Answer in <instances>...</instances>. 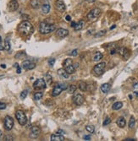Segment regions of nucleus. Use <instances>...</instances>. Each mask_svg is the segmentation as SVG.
<instances>
[{
	"label": "nucleus",
	"instance_id": "f257e3e1",
	"mask_svg": "<svg viewBox=\"0 0 138 141\" xmlns=\"http://www.w3.org/2000/svg\"><path fill=\"white\" fill-rule=\"evenodd\" d=\"M33 26L29 21H23L21 22L18 26V31L22 36H29L33 33Z\"/></svg>",
	"mask_w": 138,
	"mask_h": 141
},
{
	"label": "nucleus",
	"instance_id": "f03ea898",
	"mask_svg": "<svg viewBox=\"0 0 138 141\" xmlns=\"http://www.w3.org/2000/svg\"><path fill=\"white\" fill-rule=\"evenodd\" d=\"M55 30H56L55 25L47 24V22H42L40 24V26H39L40 32L42 33V34H43V35L49 34V33L54 31Z\"/></svg>",
	"mask_w": 138,
	"mask_h": 141
},
{
	"label": "nucleus",
	"instance_id": "7ed1b4c3",
	"mask_svg": "<svg viewBox=\"0 0 138 141\" xmlns=\"http://www.w3.org/2000/svg\"><path fill=\"white\" fill-rule=\"evenodd\" d=\"M15 117H16V119L18 120L19 123L21 125V126H24V125L26 124L27 123V117H26V115L23 111L18 110L16 112H15Z\"/></svg>",
	"mask_w": 138,
	"mask_h": 141
},
{
	"label": "nucleus",
	"instance_id": "20e7f679",
	"mask_svg": "<svg viewBox=\"0 0 138 141\" xmlns=\"http://www.w3.org/2000/svg\"><path fill=\"white\" fill-rule=\"evenodd\" d=\"M102 14V11L99 8H94V9H92L91 11L88 13L87 15V19L90 21H95L99 18V16Z\"/></svg>",
	"mask_w": 138,
	"mask_h": 141
},
{
	"label": "nucleus",
	"instance_id": "39448f33",
	"mask_svg": "<svg viewBox=\"0 0 138 141\" xmlns=\"http://www.w3.org/2000/svg\"><path fill=\"white\" fill-rule=\"evenodd\" d=\"M64 68L68 72L70 75L75 73V66L73 65V62H72V59L70 58H67L66 60L64 62Z\"/></svg>",
	"mask_w": 138,
	"mask_h": 141
},
{
	"label": "nucleus",
	"instance_id": "423d86ee",
	"mask_svg": "<svg viewBox=\"0 0 138 141\" xmlns=\"http://www.w3.org/2000/svg\"><path fill=\"white\" fill-rule=\"evenodd\" d=\"M67 90V85L65 84H57L54 87V90L52 91V96H57L60 95V93L63 91Z\"/></svg>",
	"mask_w": 138,
	"mask_h": 141
},
{
	"label": "nucleus",
	"instance_id": "0eeeda50",
	"mask_svg": "<svg viewBox=\"0 0 138 141\" xmlns=\"http://www.w3.org/2000/svg\"><path fill=\"white\" fill-rule=\"evenodd\" d=\"M106 67V63L102 62V63H99L98 64L95 65L94 68H93V72L96 75H101L104 72Z\"/></svg>",
	"mask_w": 138,
	"mask_h": 141
},
{
	"label": "nucleus",
	"instance_id": "6e6552de",
	"mask_svg": "<svg viewBox=\"0 0 138 141\" xmlns=\"http://www.w3.org/2000/svg\"><path fill=\"white\" fill-rule=\"evenodd\" d=\"M4 128L7 130V131H9L13 128L14 127V119L12 118L9 116H6L4 118Z\"/></svg>",
	"mask_w": 138,
	"mask_h": 141
},
{
	"label": "nucleus",
	"instance_id": "1a4fd4ad",
	"mask_svg": "<svg viewBox=\"0 0 138 141\" xmlns=\"http://www.w3.org/2000/svg\"><path fill=\"white\" fill-rule=\"evenodd\" d=\"M46 81L43 79H38L34 82L33 84V88L35 90H42V89H45L46 88Z\"/></svg>",
	"mask_w": 138,
	"mask_h": 141
},
{
	"label": "nucleus",
	"instance_id": "9d476101",
	"mask_svg": "<svg viewBox=\"0 0 138 141\" xmlns=\"http://www.w3.org/2000/svg\"><path fill=\"white\" fill-rule=\"evenodd\" d=\"M41 133V129L39 127L37 126H33L31 129V133H30V138L31 139H37Z\"/></svg>",
	"mask_w": 138,
	"mask_h": 141
},
{
	"label": "nucleus",
	"instance_id": "9b49d317",
	"mask_svg": "<svg viewBox=\"0 0 138 141\" xmlns=\"http://www.w3.org/2000/svg\"><path fill=\"white\" fill-rule=\"evenodd\" d=\"M73 101L75 105L77 106H81L84 103L85 101V98L84 96L81 94H75V96H73Z\"/></svg>",
	"mask_w": 138,
	"mask_h": 141
},
{
	"label": "nucleus",
	"instance_id": "f8f14e48",
	"mask_svg": "<svg viewBox=\"0 0 138 141\" xmlns=\"http://www.w3.org/2000/svg\"><path fill=\"white\" fill-rule=\"evenodd\" d=\"M8 8L9 9V11L11 12H14L15 10L18 9L19 8V3L16 0H10V2L9 3V5H8Z\"/></svg>",
	"mask_w": 138,
	"mask_h": 141
},
{
	"label": "nucleus",
	"instance_id": "ddd939ff",
	"mask_svg": "<svg viewBox=\"0 0 138 141\" xmlns=\"http://www.w3.org/2000/svg\"><path fill=\"white\" fill-rule=\"evenodd\" d=\"M55 7H56V8L60 12L65 11V8H66V7H65V4H64V3L63 0H57V1L55 2Z\"/></svg>",
	"mask_w": 138,
	"mask_h": 141
},
{
	"label": "nucleus",
	"instance_id": "4468645a",
	"mask_svg": "<svg viewBox=\"0 0 138 141\" xmlns=\"http://www.w3.org/2000/svg\"><path fill=\"white\" fill-rule=\"evenodd\" d=\"M56 34H57V36H59V37L64 38L69 35V31L66 29H64V28H59V29H58L57 31H56Z\"/></svg>",
	"mask_w": 138,
	"mask_h": 141
},
{
	"label": "nucleus",
	"instance_id": "2eb2a0df",
	"mask_svg": "<svg viewBox=\"0 0 138 141\" xmlns=\"http://www.w3.org/2000/svg\"><path fill=\"white\" fill-rule=\"evenodd\" d=\"M58 74H59V75L62 79H65V80H66V79H69V76H70V74H69L64 68H59V69L58 70Z\"/></svg>",
	"mask_w": 138,
	"mask_h": 141
},
{
	"label": "nucleus",
	"instance_id": "dca6fc26",
	"mask_svg": "<svg viewBox=\"0 0 138 141\" xmlns=\"http://www.w3.org/2000/svg\"><path fill=\"white\" fill-rule=\"evenodd\" d=\"M120 53L125 59H127L129 57H130V52H129V50L127 48H125V47H123V48L120 49Z\"/></svg>",
	"mask_w": 138,
	"mask_h": 141
},
{
	"label": "nucleus",
	"instance_id": "f3484780",
	"mask_svg": "<svg viewBox=\"0 0 138 141\" xmlns=\"http://www.w3.org/2000/svg\"><path fill=\"white\" fill-rule=\"evenodd\" d=\"M64 138L60 134H52L51 135V141H64Z\"/></svg>",
	"mask_w": 138,
	"mask_h": 141
},
{
	"label": "nucleus",
	"instance_id": "a211bd4d",
	"mask_svg": "<svg viewBox=\"0 0 138 141\" xmlns=\"http://www.w3.org/2000/svg\"><path fill=\"white\" fill-rule=\"evenodd\" d=\"M116 123H117V125L120 128H124V127L125 126V123H126V122H125V119L124 118V117H119L117 119V122H116Z\"/></svg>",
	"mask_w": 138,
	"mask_h": 141
},
{
	"label": "nucleus",
	"instance_id": "6ab92c4d",
	"mask_svg": "<svg viewBox=\"0 0 138 141\" xmlns=\"http://www.w3.org/2000/svg\"><path fill=\"white\" fill-rule=\"evenodd\" d=\"M50 8H51V6L50 4H48V3H45V4H43L42 6V14H48L49 11H50Z\"/></svg>",
	"mask_w": 138,
	"mask_h": 141
},
{
	"label": "nucleus",
	"instance_id": "aec40b11",
	"mask_svg": "<svg viewBox=\"0 0 138 141\" xmlns=\"http://www.w3.org/2000/svg\"><path fill=\"white\" fill-rule=\"evenodd\" d=\"M30 4L33 8H38L41 5V2L40 0H31Z\"/></svg>",
	"mask_w": 138,
	"mask_h": 141
},
{
	"label": "nucleus",
	"instance_id": "412c9836",
	"mask_svg": "<svg viewBox=\"0 0 138 141\" xmlns=\"http://www.w3.org/2000/svg\"><path fill=\"white\" fill-rule=\"evenodd\" d=\"M110 90V84L106 83V84H103L102 86H101V91H102V93H108Z\"/></svg>",
	"mask_w": 138,
	"mask_h": 141
},
{
	"label": "nucleus",
	"instance_id": "4be33fe9",
	"mask_svg": "<svg viewBox=\"0 0 138 141\" xmlns=\"http://www.w3.org/2000/svg\"><path fill=\"white\" fill-rule=\"evenodd\" d=\"M102 58V52H96L94 53V55H93V61H95V62L100 61Z\"/></svg>",
	"mask_w": 138,
	"mask_h": 141
},
{
	"label": "nucleus",
	"instance_id": "5701e85b",
	"mask_svg": "<svg viewBox=\"0 0 138 141\" xmlns=\"http://www.w3.org/2000/svg\"><path fill=\"white\" fill-rule=\"evenodd\" d=\"M78 87H79V89L81 90V91H86V89H87V85H86V83L83 82V81H79L78 82Z\"/></svg>",
	"mask_w": 138,
	"mask_h": 141
},
{
	"label": "nucleus",
	"instance_id": "b1692460",
	"mask_svg": "<svg viewBox=\"0 0 138 141\" xmlns=\"http://www.w3.org/2000/svg\"><path fill=\"white\" fill-rule=\"evenodd\" d=\"M122 107H123V103L120 101H117V102H115V103L113 104L112 108H113V110H120Z\"/></svg>",
	"mask_w": 138,
	"mask_h": 141
},
{
	"label": "nucleus",
	"instance_id": "393cba45",
	"mask_svg": "<svg viewBox=\"0 0 138 141\" xmlns=\"http://www.w3.org/2000/svg\"><path fill=\"white\" fill-rule=\"evenodd\" d=\"M84 24H85L84 21L81 20L79 23H77L76 25L75 26V31H81V30L82 29L83 27H84Z\"/></svg>",
	"mask_w": 138,
	"mask_h": 141
},
{
	"label": "nucleus",
	"instance_id": "a878e982",
	"mask_svg": "<svg viewBox=\"0 0 138 141\" xmlns=\"http://www.w3.org/2000/svg\"><path fill=\"white\" fill-rule=\"evenodd\" d=\"M76 86L75 85V84H70V86H69V88H67V90H68V92L70 93V94H72V93H75V91H76Z\"/></svg>",
	"mask_w": 138,
	"mask_h": 141
},
{
	"label": "nucleus",
	"instance_id": "bb28decb",
	"mask_svg": "<svg viewBox=\"0 0 138 141\" xmlns=\"http://www.w3.org/2000/svg\"><path fill=\"white\" fill-rule=\"evenodd\" d=\"M135 124H136V120H135V118H134V117H130V122H129V128H130V129H132V128H134V127H135Z\"/></svg>",
	"mask_w": 138,
	"mask_h": 141
},
{
	"label": "nucleus",
	"instance_id": "cd10ccee",
	"mask_svg": "<svg viewBox=\"0 0 138 141\" xmlns=\"http://www.w3.org/2000/svg\"><path fill=\"white\" fill-rule=\"evenodd\" d=\"M42 96H43V93L42 92H37L34 95V99L36 101H39V100H41L42 98Z\"/></svg>",
	"mask_w": 138,
	"mask_h": 141
},
{
	"label": "nucleus",
	"instance_id": "c85d7f7f",
	"mask_svg": "<svg viewBox=\"0 0 138 141\" xmlns=\"http://www.w3.org/2000/svg\"><path fill=\"white\" fill-rule=\"evenodd\" d=\"M86 130L88 132V133H93L95 132L94 127L92 126V125H87V126L86 127Z\"/></svg>",
	"mask_w": 138,
	"mask_h": 141
},
{
	"label": "nucleus",
	"instance_id": "c756f323",
	"mask_svg": "<svg viewBox=\"0 0 138 141\" xmlns=\"http://www.w3.org/2000/svg\"><path fill=\"white\" fill-rule=\"evenodd\" d=\"M10 47H11V46H10V42L9 39H6L4 41V49L6 51H9L10 50Z\"/></svg>",
	"mask_w": 138,
	"mask_h": 141
},
{
	"label": "nucleus",
	"instance_id": "7c9ffc66",
	"mask_svg": "<svg viewBox=\"0 0 138 141\" xmlns=\"http://www.w3.org/2000/svg\"><path fill=\"white\" fill-rule=\"evenodd\" d=\"M31 64V62H30L29 60H26L24 61L22 63V68H24V69H28V67H29V65Z\"/></svg>",
	"mask_w": 138,
	"mask_h": 141
},
{
	"label": "nucleus",
	"instance_id": "2f4dec72",
	"mask_svg": "<svg viewBox=\"0 0 138 141\" xmlns=\"http://www.w3.org/2000/svg\"><path fill=\"white\" fill-rule=\"evenodd\" d=\"M45 81L48 84H50L51 83H52V76H51L49 74H46V75H45Z\"/></svg>",
	"mask_w": 138,
	"mask_h": 141
},
{
	"label": "nucleus",
	"instance_id": "473e14b6",
	"mask_svg": "<svg viewBox=\"0 0 138 141\" xmlns=\"http://www.w3.org/2000/svg\"><path fill=\"white\" fill-rule=\"evenodd\" d=\"M106 32H107V31H106L105 30H102V31H99L98 33H97V34L95 35V37H100V36H104V35L106 34Z\"/></svg>",
	"mask_w": 138,
	"mask_h": 141
},
{
	"label": "nucleus",
	"instance_id": "72a5a7b5",
	"mask_svg": "<svg viewBox=\"0 0 138 141\" xmlns=\"http://www.w3.org/2000/svg\"><path fill=\"white\" fill-rule=\"evenodd\" d=\"M27 94H28V91H27V90H25V91H23L22 92H21V94H20V98H21V99H25V98L27 96Z\"/></svg>",
	"mask_w": 138,
	"mask_h": 141
},
{
	"label": "nucleus",
	"instance_id": "f704fd0d",
	"mask_svg": "<svg viewBox=\"0 0 138 141\" xmlns=\"http://www.w3.org/2000/svg\"><path fill=\"white\" fill-rule=\"evenodd\" d=\"M4 140L6 141H13L14 140V138L12 135H6V136L4 137Z\"/></svg>",
	"mask_w": 138,
	"mask_h": 141
},
{
	"label": "nucleus",
	"instance_id": "c9c22d12",
	"mask_svg": "<svg viewBox=\"0 0 138 141\" xmlns=\"http://www.w3.org/2000/svg\"><path fill=\"white\" fill-rule=\"evenodd\" d=\"M110 123H111V119L108 117V118H106L105 120H104V122H103V123H102V124H103V126H106V125L109 124Z\"/></svg>",
	"mask_w": 138,
	"mask_h": 141
},
{
	"label": "nucleus",
	"instance_id": "e433bc0d",
	"mask_svg": "<svg viewBox=\"0 0 138 141\" xmlns=\"http://www.w3.org/2000/svg\"><path fill=\"white\" fill-rule=\"evenodd\" d=\"M36 68V64L33 63H31V64L29 65V67H28V69L27 70H31V69H33V68Z\"/></svg>",
	"mask_w": 138,
	"mask_h": 141
},
{
	"label": "nucleus",
	"instance_id": "4c0bfd02",
	"mask_svg": "<svg viewBox=\"0 0 138 141\" xmlns=\"http://www.w3.org/2000/svg\"><path fill=\"white\" fill-rule=\"evenodd\" d=\"M6 108V104L3 102H0V110H4Z\"/></svg>",
	"mask_w": 138,
	"mask_h": 141
},
{
	"label": "nucleus",
	"instance_id": "58836bf2",
	"mask_svg": "<svg viewBox=\"0 0 138 141\" xmlns=\"http://www.w3.org/2000/svg\"><path fill=\"white\" fill-rule=\"evenodd\" d=\"M15 68H17V74H20L21 69H20V66H19L18 63H15Z\"/></svg>",
	"mask_w": 138,
	"mask_h": 141
},
{
	"label": "nucleus",
	"instance_id": "ea45409f",
	"mask_svg": "<svg viewBox=\"0 0 138 141\" xmlns=\"http://www.w3.org/2000/svg\"><path fill=\"white\" fill-rule=\"evenodd\" d=\"M54 63H55V59L54 58H51L50 60L48 61V64L50 65V66H54Z\"/></svg>",
	"mask_w": 138,
	"mask_h": 141
},
{
	"label": "nucleus",
	"instance_id": "a19ab883",
	"mask_svg": "<svg viewBox=\"0 0 138 141\" xmlns=\"http://www.w3.org/2000/svg\"><path fill=\"white\" fill-rule=\"evenodd\" d=\"M77 53H78V50H77V49H75V50L72 51L71 55L73 56V57H75V56L77 55Z\"/></svg>",
	"mask_w": 138,
	"mask_h": 141
},
{
	"label": "nucleus",
	"instance_id": "79ce46f5",
	"mask_svg": "<svg viewBox=\"0 0 138 141\" xmlns=\"http://www.w3.org/2000/svg\"><path fill=\"white\" fill-rule=\"evenodd\" d=\"M57 133H58V134H60V135H62V134H64V133H65V132L64 131V130H62V129H59V130H58V132H57Z\"/></svg>",
	"mask_w": 138,
	"mask_h": 141
},
{
	"label": "nucleus",
	"instance_id": "37998d69",
	"mask_svg": "<svg viewBox=\"0 0 138 141\" xmlns=\"http://www.w3.org/2000/svg\"><path fill=\"white\" fill-rule=\"evenodd\" d=\"M84 140H91V136H89V135H85Z\"/></svg>",
	"mask_w": 138,
	"mask_h": 141
},
{
	"label": "nucleus",
	"instance_id": "c03bdc74",
	"mask_svg": "<svg viewBox=\"0 0 138 141\" xmlns=\"http://www.w3.org/2000/svg\"><path fill=\"white\" fill-rule=\"evenodd\" d=\"M133 87H134V89H135L136 91H137V90H138V82H136L135 84H134Z\"/></svg>",
	"mask_w": 138,
	"mask_h": 141
},
{
	"label": "nucleus",
	"instance_id": "a18cd8bd",
	"mask_svg": "<svg viewBox=\"0 0 138 141\" xmlns=\"http://www.w3.org/2000/svg\"><path fill=\"white\" fill-rule=\"evenodd\" d=\"M85 1L88 3H94V2H96V0H85Z\"/></svg>",
	"mask_w": 138,
	"mask_h": 141
},
{
	"label": "nucleus",
	"instance_id": "49530a36",
	"mask_svg": "<svg viewBox=\"0 0 138 141\" xmlns=\"http://www.w3.org/2000/svg\"><path fill=\"white\" fill-rule=\"evenodd\" d=\"M65 19H66V20H67V21H70V20H71V18H70V15H67V16L65 17Z\"/></svg>",
	"mask_w": 138,
	"mask_h": 141
},
{
	"label": "nucleus",
	"instance_id": "de8ad7c7",
	"mask_svg": "<svg viewBox=\"0 0 138 141\" xmlns=\"http://www.w3.org/2000/svg\"><path fill=\"white\" fill-rule=\"evenodd\" d=\"M70 25H71V27H74V28H75V26L76 25V23H75V22H72Z\"/></svg>",
	"mask_w": 138,
	"mask_h": 141
},
{
	"label": "nucleus",
	"instance_id": "09e8293b",
	"mask_svg": "<svg viewBox=\"0 0 138 141\" xmlns=\"http://www.w3.org/2000/svg\"><path fill=\"white\" fill-rule=\"evenodd\" d=\"M135 140L134 139H126V140H125V141H134Z\"/></svg>",
	"mask_w": 138,
	"mask_h": 141
},
{
	"label": "nucleus",
	"instance_id": "8fccbe9b",
	"mask_svg": "<svg viewBox=\"0 0 138 141\" xmlns=\"http://www.w3.org/2000/svg\"><path fill=\"white\" fill-rule=\"evenodd\" d=\"M4 50V47H3L2 45H0V51H3Z\"/></svg>",
	"mask_w": 138,
	"mask_h": 141
},
{
	"label": "nucleus",
	"instance_id": "3c124183",
	"mask_svg": "<svg viewBox=\"0 0 138 141\" xmlns=\"http://www.w3.org/2000/svg\"><path fill=\"white\" fill-rule=\"evenodd\" d=\"M2 137H3V133H2V131L0 130V140H1Z\"/></svg>",
	"mask_w": 138,
	"mask_h": 141
},
{
	"label": "nucleus",
	"instance_id": "603ef678",
	"mask_svg": "<svg viewBox=\"0 0 138 141\" xmlns=\"http://www.w3.org/2000/svg\"><path fill=\"white\" fill-rule=\"evenodd\" d=\"M1 68H6V65H5V64H1Z\"/></svg>",
	"mask_w": 138,
	"mask_h": 141
},
{
	"label": "nucleus",
	"instance_id": "864d4df0",
	"mask_svg": "<svg viewBox=\"0 0 138 141\" xmlns=\"http://www.w3.org/2000/svg\"><path fill=\"white\" fill-rule=\"evenodd\" d=\"M114 28H115V25H113V26H111V27H110V30H113Z\"/></svg>",
	"mask_w": 138,
	"mask_h": 141
},
{
	"label": "nucleus",
	"instance_id": "5fc2aeb1",
	"mask_svg": "<svg viewBox=\"0 0 138 141\" xmlns=\"http://www.w3.org/2000/svg\"><path fill=\"white\" fill-rule=\"evenodd\" d=\"M2 41V38H1V36H0V42Z\"/></svg>",
	"mask_w": 138,
	"mask_h": 141
}]
</instances>
